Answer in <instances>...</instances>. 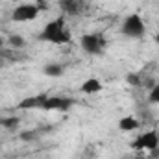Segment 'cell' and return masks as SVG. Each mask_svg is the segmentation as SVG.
Segmentation results:
<instances>
[{"mask_svg":"<svg viewBox=\"0 0 159 159\" xmlns=\"http://www.w3.org/2000/svg\"><path fill=\"white\" fill-rule=\"evenodd\" d=\"M122 32L128 37H143L144 32H146V26H144V22L139 15H129L122 24Z\"/></svg>","mask_w":159,"mask_h":159,"instance_id":"obj_1","label":"cell"},{"mask_svg":"<svg viewBox=\"0 0 159 159\" xmlns=\"http://www.w3.org/2000/svg\"><path fill=\"white\" fill-rule=\"evenodd\" d=\"M63 28H65V19H63V17H57L56 20H50V22L44 26V30L41 32V41H48V43L57 44L59 34H61Z\"/></svg>","mask_w":159,"mask_h":159,"instance_id":"obj_2","label":"cell"},{"mask_svg":"<svg viewBox=\"0 0 159 159\" xmlns=\"http://www.w3.org/2000/svg\"><path fill=\"white\" fill-rule=\"evenodd\" d=\"M37 15H39V7L35 4H20L11 13L15 22H28V20H34Z\"/></svg>","mask_w":159,"mask_h":159,"instance_id":"obj_3","label":"cell"},{"mask_svg":"<svg viewBox=\"0 0 159 159\" xmlns=\"http://www.w3.org/2000/svg\"><path fill=\"white\" fill-rule=\"evenodd\" d=\"M159 146V135L157 131H146V133H143L137 141H133L131 143V148L133 150H148V152H152V150H156Z\"/></svg>","mask_w":159,"mask_h":159,"instance_id":"obj_4","label":"cell"},{"mask_svg":"<svg viewBox=\"0 0 159 159\" xmlns=\"http://www.w3.org/2000/svg\"><path fill=\"white\" fill-rule=\"evenodd\" d=\"M104 39L98 35V34H87L81 37V48L87 52V54H102L104 50Z\"/></svg>","mask_w":159,"mask_h":159,"instance_id":"obj_5","label":"cell"},{"mask_svg":"<svg viewBox=\"0 0 159 159\" xmlns=\"http://www.w3.org/2000/svg\"><path fill=\"white\" fill-rule=\"evenodd\" d=\"M74 102L69 98H59V96H48L43 104V111H67Z\"/></svg>","mask_w":159,"mask_h":159,"instance_id":"obj_6","label":"cell"},{"mask_svg":"<svg viewBox=\"0 0 159 159\" xmlns=\"http://www.w3.org/2000/svg\"><path fill=\"white\" fill-rule=\"evenodd\" d=\"M48 98V94H35V96H28L19 104V109H43L44 100Z\"/></svg>","mask_w":159,"mask_h":159,"instance_id":"obj_7","label":"cell"},{"mask_svg":"<svg viewBox=\"0 0 159 159\" xmlns=\"http://www.w3.org/2000/svg\"><path fill=\"white\" fill-rule=\"evenodd\" d=\"M80 91L85 93V94H94V93L102 91V83H100V80H96V78H87L80 85Z\"/></svg>","mask_w":159,"mask_h":159,"instance_id":"obj_8","label":"cell"},{"mask_svg":"<svg viewBox=\"0 0 159 159\" xmlns=\"http://www.w3.org/2000/svg\"><path fill=\"white\" fill-rule=\"evenodd\" d=\"M119 128L122 131H133V129L139 128V120L135 117H122L119 120Z\"/></svg>","mask_w":159,"mask_h":159,"instance_id":"obj_9","label":"cell"},{"mask_svg":"<svg viewBox=\"0 0 159 159\" xmlns=\"http://www.w3.org/2000/svg\"><path fill=\"white\" fill-rule=\"evenodd\" d=\"M61 9L69 15H76L80 11V0H59Z\"/></svg>","mask_w":159,"mask_h":159,"instance_id":"obj_10","label":"cell"},{"mask_svg":"<svg viewBox=\"0 0 159 159\" xmlns=\"http://www.w3.org/2000/svg\"><path fill=\"white\" fill-rule=\"evenodd\" d=\"M43 70H44L46 76H61V74H63V67L57 65V63H50V65H46Z\"/></svg>","mask_w":159,"mask_h":159,"instance_id":"obj_11","label":"cell"},{"mask_svg":"<svg viewBox=\"0 0 159 159\" xmlns=\"http://www.w3.org/2000/svg\"><path fill=\"white\" fill-rule=\"evenodd\" d=\"M2 126L6 129H15L19 126V119L17 117H6V119H2Z\"/></svg>","mask_w":159,"mask_h":159,"instance_id":"obj_12","label":"cell"},{"mask_svg":"<svg viewBox=\"0 0 159 159\" xmlns=\"http://www.w3.org/2000/svg\"><path fill=\"white\" fill-rule=\"evenodd\" d=\"M70 39H72V34H70V30H69V28H63V30H61V34H59L57 44H63V43H70Z\"/></svg>","mask_w":159,"mask_h":159,"instance_id":"obj_13","label":"cell"},{"mask_svg":"<svg viewBox=\"0 0 159 159\" xmlns=\"http://www.w3.org/2000/svg\"><path fill=\"white\" fill-rule=\"evenodd\" d=\"M9 44L15 46V48H22V46L26 44V41L22 39L20 35H9Z\"/></svg>","mask_w":159,"mask_h":159,"instance_id":"obj_14","label":"cell"},{"mask_svg":"<svg viewBox=\"0 0 159 159\" xmlns=\"http://www.w3.org/2000/svg\"><path fill=\"white\" fill-rule=\"evenodd\" d=\"M126 81H128L129 85H135V87H137V85H141V76L135 74V72H129V74L126 76Z\"/></svg>","mask_w":159,"mask_h":159,"instance_id":"obj_15","label":"cell"},{"mask_svg":"<svg viewBox=\"0 0 159 159\" xmlns=\"http://www.w3.org/2000/svg\"><path fill=\"white\" fill-rule=\"evenodd\" d=\"M150 102L152 104H159V85H156V87H152V91H150Z\"/></svg>","mask_w":159,"mask_h":159,"instance_id":"obj_16","label":"cell"},{"mask_svg":"<svg viewBox=\"0 0 159 159\" xmlns=\"http://www.w3.org/2000/svg\"><path fill=\"white\" fill-rule=\"evenodd\" d=\"M34 137H35L34 131H22V133H20V139H22V141H32Z\"/></svg>","mask_w":159,"mask_h":159,"instance_id":"obj_17","label":"cell"},{"mask_svg":"<svg viewBox=\"0 0 159 159\" xmlns=\"http://www.w3.org/2000/svg\"><path fill=\"white\" fill-rule=\"evenodd\" d=\"M156 41H157V44H159V34H157V35H156Z\"/></svg>","mask_w":159,"mask_h":159,"instance_id":"obj_18","label":"cell"},{"mask_svg":"<svg viewBox=\"0 0 159 159\" xmlns=\"http://www.w3.org/2000/svg\"><path fill=\"white\" fill-rule=\"evenodd\" d=\"M0 67H2V54H0Z\"/></svg>","mask_w":159,"mask_h":159,"instance_id":"obj_19","label":"cell"},{"mask_svg":"<svg viewBox=\"0 0 159 159\" xmlns=\"http://www.w3.org/2000/svg\"><path fill=\"white\" fill-rule=\"evenodd\" d=\"M2 43H4V41H2V37H0V46H2Z\"/></svg>","mask_w":159,"mask_h":159,"instance_id":"obj_20","label":"cell"},{"mask_svg":"<svg viewBox=\"0 0 159 159\" xmlns=\"http://www.w3.org/2000/svg\"><path fill=\"white\" fill-rule=\"evenodd\" d=\"M0 126H2V119H0Z\"/></svg>","mask_w":159,"mask_h":159,"instance_id":"obj_21","label":"cell"},{"mask_svg":"<svg viewBox=\"0 0 159 159\" xmlns=\"http://www.w3.org/2000/svg\"><path fill=\"white\" fill-rule=\"evenodd\" d=\"M137 159H144V157H137Z\"/></svg>","mask_w":159,"mask_h":159,"instance_id":"obj_22","label":"cell"}]
</instances>
